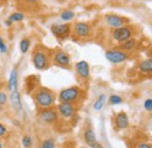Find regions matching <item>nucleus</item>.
<instances>
[{
  "mask_svg": "<svg viewBox=\"0 0 152 148\" xmlns=\"http://www.w3.org/2000/svg\"><path fill=\"white\" fill-rule=\"evenodd\" d=\"M73 32L77 37H81V38H84V37H88L91 33V26L87 22H76L73 26Z\"/></svg>",
  "mask_w": 152,
  "mask_h": 148,
  "instance_id": "1a4fd4ad",
  "label": "nucleus"
},
{
  "mask_svg": "<svg viewBox=\"0 0 152 148\" xmlns=\"http://www.w3.org/2000/svg\"><path fill=\"white\" fill-rule=\"evenodd\" d=\"M23 19H25V14H23L22 12H14V13H12V14L8 17V20H10L11 22H13V23L20 22V21H22Z\"/></svg>",
  "mask_w": 152,
  "mask_h": 148,
  "instance_id": "4be33fe9",
  "label": "nucleus"
},
{
  "mask_svg": "<svg viewBox=\"0 0 152 148\" xmlns=\"http://www.w3.org/2000/svg\"><path fill=\"white\" fill-rule=\"evenodd\" d=\"M39 0H23V2H26L27 5H35Z\"/></svg>",
  "mask_w": 152,
  "mask_h": 148,
  "instance_id": "7c9ffc66",
  "label": "nucleus"
},
{
  "mask_svg": "<svg viewBox=\"0 0 152 148\" xmlns=\"http://www.w3.org/2000/svg\"><path fill=\"white\" fill-rule=\"evenodd\" d=\"M105 22L109 27L111 28H118V27H122V26H125L129 20L124 17H121V15H117V14H107L105 17Z\"/></svg>",
  "mask_w": 152,
  "mask_h": 148,
  "instance_id": "9d476101",
  "label": "nucleus"
},
{
  "mask_svg": "<svg viewBox=\"0 0 152 148\" xmlns=\"http://www.w3.org/2000/svg\"><path fill=\"white\" fill-rule=\"evenodd\" d=\"M5 26H6V27H11V26H13V22H11V21L7 19V20L5 21Z\"/></svg>",
  "mask_w": 152,
  "mask_h": 148,
  "instance_id": "2f4dec72",
  "label": "nucleus"
},
{
  "mask_svg": "<svg viewBox=\"0 0 152 148\" xmlns=\"http://www.w3.org/2000/svg\"><path fill=\"white\" fill-rule=\"evenodd\" d=\"M0 148H4V146H2V144L0 142Z\"/></svg>",
  "mask_w": 152,
  "mask_h": 148,
  "instance_id": "473e14b6",
  "label": "nucleus"
},
{
  "mask_svg": "<svg viewBox=\"0 0 152 148\" xmlns=\"http://www.w3.org/2000/svg\"><path fill=\"white\" fill-rule=\"evenodd\" d=\"M72 26L70 23H54L50 27V30L53 33V35L60 40L67 38L72 33Z\"/></svg>",
  "mask_w": 152,
  "mask_h": 148,
  "instance_id": "0eeeda50",
  "label": "nucleus"
},
{
  "mask_svg": "<svg viewBox=\"0 0 152 148\" xmlns=\"http://www.w3.org/2000/svg\"><path fill=\"white\" fill-rule=\"evenodd\" d=\"M7 100H8V96L5 91H0V109L4 107L6 104H7Z\"/></svg>",
  "mask_w": 152,
  "mask_h": 148,
  "instance_id": "a878e982",
  "label": "nucleus"
},
{
  "mask_svg": "<svg viewBox=\"0 0 152 148\" xmlns=\"http://www.w3.org/2000/svg\"><path fill=\"white\" fill-rule=\"evenodd\" d=\"M0 2H1V0H0Z\"/></svg>",
  "mask_w": 152,
  "mask_h": 148,
  "instance_id": "72a5a7b5",
  "label": "nucleus"
},
{
  "mask_svg": "<svg viewBox=\"0 0 152 148\" xmlns=\"http://www.w3.org/2000/svg\"><path fill=\"white\" fill-rule=\"evenodd\" d=\"M115 123L118 130H125L129 126V117L125 112H119L116 114L115 118Z\"/></svg>",
  "mask_w": 152,
  "mask_h": 148,
  "instance_id": "dca6fc26",
  "label": "nucleus"
},
{
  "mask_svg": "<svg viewBox=\"0 0 152 148\" xmlns=\"http://www.w3.org/2000/svg\"><path fill=\"white\" fill-rule=\"evenodd\" d=\"M82 89H80L78 86H70V88H66L58 93V100L60 103H72L75 104L80 100L81 96L83 94Z\"/></svg>",
  "mask_w": 152,
  "mask_h": 148,
  "instance_id": "f03ea898",
  "label": "nucleus"
},
{
  "mask_svg": "<svg viewBox=\"0 0 152 148\" xmlns=\"http://www.w3.org/2000/svg\"><path fill=\"white\" fill-rule=\"evenodd\" d=\"M144 109L149 112L152 111V99H146L144 102Z\"/></svg>",
  "mask_w": 152,
  "mask_h": 148,
  "instance_id": "cd10ccee",
  "label": "nucleus"
},
{
  "mask_svg": "<svg viewBox=\"0 0 152 148\" xmlns=\"http://www.w3.org/2000/svg\"><path fill=\"white\" fill-rule=\"evenodd\" d=\"M6 134H7V128H6V126L0 123V138L5 136Z\"/></svg>",
  "mask_w": 152,
  "mask_h": 148,
  "instance_id": "c85d7f7f",
  "label": "nucleus"
},
{
  "mask_svg": "<svg viewBox=\"0 0 152 148\" xmlns=\"http://www.w3.org/2000/svg\"><path fill=\"white\" fill-rule=\"evenodd\" d=\"M137 148H152V146L150 144H146V142H143V144H139Z\"/></svg>",
  "mask_w": 152,
  "mask_h": 148,
  "instance_id": "c756f323",
  "label": "nucleus"
},
{
  "mask_svg": "<svg viewBox=\"0 0 152 148\" xmlns=\"http://www.w3.org/2000/svg\"><path fill=\"white\" fill-rule=\"evenodd\" d=\"M83 139H84L86 144H87L90 148H103V146L97 141L94 130H93V128H90V127L84 131Z\"/></svg>",
  "mask_w": 152,
  "mask_h": 148,
  "instance_id": "f8f14e48",
  "label": "nucleus"
},
{
  "mask_svg": "<svg viewBox=\"0 0 152 148\" xmlns=\"http://www.w3.org/2000/svg\"><path fill=\"white\" fill-rule=\"evenodd\" d=\"M32 62H33L34 68L38 69V70H46L49 65L48 55L43 49L34 50V53L32 55Z\"/></svg>",
  "mask_w": 152,
  "mask_h": 148,
  "instance_id": "7ed1b4c3",
  "label": "nucleus"
},
{
  "mask_svg": "<svg viewBox=\"0 0 152 148\" xmlns=\"http://www.w3.org/2000/svg\"><path fill=\"white\" fill-rule=\"evenodd\" d=\"M105 103H107V96H105L104 93H102V94H99V96L97 97V99L94 102L93 107H94L95 111H101V110L104 107Z\"/></svg>",
  "mask_w": 152,
  "mask_h": 148,
  "instance_id": "6ab92c4d",
  "label": "nucleus"
},
{
  "mask_svg": "<svg viewBox=\"0 0 152 148\" xmlns=\"http://www.w3.org/2000/svg\"><path fill=\"white\" fill-rule=\"evenodd\" d=\"M75 69L77 75L82 79H89L90 78V65L87 61H80L75 64Z\"/></svg>",
  "mask_w": 152,
  "mask_h": 148,
  "instance_id": "ddd939ff",
  "label": "nucleus"
},
{
  "mask_svg": "<svg viewBox=\"0 0 152 148\" xmlns=\"http://www.w3.org/2000/svg\"><path fill=\"white\" fill-rule=\"evenodd\" d=\"M55 94L52 90L47 88H39L34 92V102L40 110L53 107L55 104Z\"/></svg>",
  "mask_w": 152,
  "mask_h": 148,
  "instance_id": "f257e3e1",
  "label": "nucleus"
},
{
  "mask_svg": "<svg viewBox=\"0 0 152 148\" xmlns=\"http://www.w3.org/2000/svg\"><path fill=\"white\" fill-rule=\"evenodd\" d=\"M19 47H20V52L22 54H26L29 50V48H31V40L29 38H22L20 41Z\"/></svg>",
  "mask_w": 152,
  "mask_h": 148,
  "instance_id": "aec40b11",
  "label": "nucleus"
},
{
  "mask_svg": "<svg viewBox=\"0 0 152 148\" xmlns=\"http://www.w3.org/2000/svg\"><path fill=\"white\" fill-rule=\"evenodd\" d=\"M75 18V13L73 12V11H70V9H66V11H63L61 14H60V19L62 20V21H70V20H73V19Z\"/></svg>",
  "mask_w": 152,
  "mask_h": 148,
  "instance_id": "412c9836",
  "label": "nucleus"
},
{
  "mask_svg": "<svg viewBox=\"0 0 152 148\" xmlns=\"http://www.w3.org/2000/svg\"><path fill=\"white\" fill-rule=\"evenodd\" d=\"M40 148H55V141H54V139L49 138V139L43 140Z\"/></svg>",
  "mask_w": 152,
  "mask_h": 148,
  "instance_id": "393cba45",
  "label": "nucleus"
},
{
  "mask_svg": "<svg viewBox=\"0 0 152 148\" xmlns=\"http://www.w3.org/2000/svg\"><path fill=\"white\" fill-rule=\"evenodd\" d=\"M38 119L39 121L42 123V124H47V125L54 124V123H56L57 119H58V112L54 107L42 109L39 112Z\"/></svg>",
  "mask_w": 152,
  "mask_h": 148,
  "instance_id": "20e7f679",
  "label": "nucleus"
},
{
  "mask_svg": "<svg viewBox=\"0 0 152 148\" xmlns=\"http://www.w3.org/2000/svg\"><path fill=\"white\" fill-rule=\"evenodd\" d=\"M21 142H22V146L25 148H31L33 145V139L29 135H25V136H22Z\"/></svg>",
  "mask_w": 152,
  "mask_h": 148,
  "instance_id": "b1692460",
  "label": "nucleus"
},
{
  "mask_svg": "<svg viewBox=\"0 0 152 148\" xmlns=\"http://www.w3.org/2000/svg\"><path fill=\"white\" fill-rule=\"evenodd\" d=\"M0 53L1 54H7V46L4 41V38L0 36Z\"/></svg>",
  "mask_w": 152,
  "mask_h": 148,
  "instance_id": "bb28decb",
  "label": "nucleus"
},
{
  "mask_svg": "<svg viewBox=\"0 0 152 148\" xmlns=\"http://www.w3.org/2000/svg\"><path fill=\"white\" fill-rule=\"evenodd\" d=\"M18 68H13L11 75H10V78H8V84H7V89H8V92H13L15 90H18Z\"/></svg>",
  "mask_w": 152,
  "mask_h": 148,
  "instance_id": "2eb2a0df",
  "label": "nucleus"
},
{
  "mask_svg": "<svg viewBox=\"0 0 152 148\" xmlns=\"http://www.w3.org/2000/svg\"><path fill=\"white\" fill-rule=\"evenodd\" d=\"M53 62L62 68H68L70 65V56L63 50H56L53 54Z\"/></svg>",
  "mask_w": 152,
  "mask_h": 148,
  "instance_id": "9b49d317",
  "label": "nucleus"
},
{
  "mask_svg": "<svg viewBox=\"0 0 152 148\" xmlns=\"http://www.w3.org/2000/svg\"><path fill=\"white\" fill-rule=\"evenodd\" d=\"M105 58L113 64H119L129 58V53L123 52L121 49H111L105 52Z\"/></svg>",
  "mask_w": 152,
  "mask_h": 148,
  "instance_id": "423d86ee",
  "label": "nucleus"
},
{
  "mask_svg": "<svg viewBox=\"0 0 152 148\" xmlns=\"http://www.w3.org/2000/svg\"><path fill=\"white\" fill-rule=\"evenodd\" d=\"M10 103L11 106L17 113H21L22 112V102H21V96L19 93V90H15L13 92H10Z\"/></svg>",
  "mask_w": 152,
  "mask_h": 148,
  "instance_id": "4468645a",
  "label": "nucleus"
},
{
  "mask_svg": "<svg viewBox=\"0 0 152 148\" xmlns=\"http://www.w3.org/2000/svg\"><path fill=\"white\" fill-rule=\"evenodd\" d=\"M57 112L58 114L64 119H70L75 115L76 107L72 103H60L57 105Z\"/></svg>",
  "mask_w": 152,
  "mask_h": 148,
  "instance_id": "6e6552de",
  "label": "nucleus"
},
{
  "mask_svg": "<svg viewBox=\"0 0 152 148\" xmlns=\"http://www.w3.org/2000/svg\"><path fill=\"white\" fill-rule=\"evenodd\" d=\"M138 69L142 74H152V58H146L142 61L138 65Z\"/></svg>",
  "mask_w": 152,
  "mask_h": 148,
  "instance_id": "a211bd4d",
  "label": "nucleus"
},
{
  "mask_svg": "<svg viewBox=\"0 0 152 148\" xmlns=\"http://www.w3.org/2000/svg\"><path fill=\"white\" fill-rule=\"evenodd\" d=\"M123 102V99H122V97H119L118 94H111L110 97H109V104L110 105H118V104H121Z\"/></svg>",
  "mask_w": 152,
  "mask_h": 148,
  "instance_id": "5701e85b",
  "label": "nucleus"
},
{
  "mask_svg": "<svg viewBox=\"0 0 152 148\" xmlns=\"http://www.w3.org/2000/svg\"><path fill=\"white\" fill-rule=\"evenodd\" d=\"M133 35V32H132V28L128 25L125 26H122V27H118V28H115L113 30V34L111 36L114 38L116 42L118 43H122L129 38H131Z\"/></svg>",
  "mask_w": 152,
  "mask_h": 148,
  "instance_id": "39448f33",
  "label": "nucleus"
},
{
  "mask_svg": "<svg viewBox=\"0 0 152 148\" xmlns=\"http://www.w3.org/2000/svg\"><path fill=\"white\" fill-rule=\"evenodd\" d=\"M136 47H137V40L131 37V38H129V40L119 43L118 49H121L123 52H126V53H130V52H132V50L136 49Z\"/></svg>",
  "mask_w": 152,
  "mask_h": 148,
  "instance_id": "f3484780",
  "label": "nucleus"
}]
</instances>
